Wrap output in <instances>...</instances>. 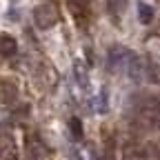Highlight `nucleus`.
<instances>
[{
    "label": "nucleus",
    "mask_w": 160,
    "mask_h": 160,
    "mask_svg": "<svg viewBox=\"0 0 160 160\" xmlns=\"http://www.w3.org/2000/svg\"><path fill=\"white\" fill-rule=\"evenodd\" d=\"M16 51H18L16 40L9 33H2V36H0V56H2V58H11V56H16Z\"/></svg>",
    "instance_id": "4"
},
{
    "label": "nucleus",
    "mask_w": 160,
    "mask_h": 160,
    "mask_svg": "<svg viewBox=\"0 0 160 160\" xmlns=\"http://www.w3.org/2000/svg\"><path fill=\"white\" fill-rule=\"evenodd\" d=\"M67 7L73 13V18L85 20L87 18V9H89V0H67Z\"/></svg>",
    "instance_id": "5"
},
{
    "label": "nucleus",
    "mask_w": 160,
    "mask_h": 160,
    "mask_svg": "<svg viewBox=\"0 0 160 160\" xmlns=\"http://www.w3.org/2000/svg\"><path fill=\"white\" fill-rule=\"evenodd\" d=\"M69 131H71V136H73L76 140L82 138V125H80L78 118H71V120H69Z\"/></svg>",
    "instance_id": "7"
},
{
    "label": "nucleus",
    "mask_w": 160,
    "mask_h": 160,
    "mask_svg": "<svg viewBox=\"0 0 160 160\" xmlns=\"http://www.w3.org/2000/svg\"><path fill=\"white\" fill-rule=\"evenodd\" d=\"M33 20L38 29H51L58 20V9L51 2H40L33 9Z\"/></svg>",
    "instance_id": "1"
},
{
    "label": "nucleus",
    "mask_w": 160,
    "mask_h": 160,
    "mask_svg": "<svg viewBox=\"0 0 160 160\" xmlns=\"http://www.w3.org/2000/svg\"><path fill=\"white\" fill-rule=\"evenodd\" d=\"M27 160H49V149L40 140H29L27 145Z\"/></svg>",
    "instance_id": "2"
},
{
    "label": "nucleus",
    "mask_w": 160,
    "mask_h": 160,
    "mask_svg": "<svg viewBox=\"0 0 160 160\" xmlns=\"http://www.w3.org/2000/svg\"><path fill=\"white\" fill-rule=\"evenodd\" d=\"M73 69H76V78H78V82H82V85H85V67L80 65V62H76V65H73Z\"/></svg>",
    "instance_id": "9"
},
{
    "label": "nucleus",
    "mask_w": 160,
    "mask_h": 160,
    "mask_svg": "<svg viewBox=\"0 0 160 160\" xmlns=\"http://www.w3.org/2000/svg\"><path fill=\"white\" fill-rule=\"evenodd\" d=\"M16 98H18L16 85L9 82V80H2V82H0V102H2V105H11Z\"/></svg>",
    "instance_id": "3"
},
{
    "label": "nucleus",
    "mask_w": 160,
    "mask_h": 160,
    "mask_svg": "<svg viewBox=\"0 0 160 160\" xmlns=\"http://www.w3.org/2000/svg\"><path fill=\"white\" fill-rule=\"evenodd\" d=\"M107 5H109V11H111V13L120 16V13H122V9H125V5H127V0H107Z\"/></svg>",
    "instance_id": "8"
},
{
    "label": "nucleus",
    "mask_w": 160,
    "mask_h": 160,
    "mask_svg": "<svg viewBox=\"0 0 160 160\" xmlns=\"http://www.w3.org/2000/svg\"><path fill=\"white\" fill-rule=\"evenodd\" d=\"M138 16H140V20H142L145 25H149L151 20H153V9L149 5H145V2H140L138 5Z\"/></svg>",
    "instance_id": "6"
}]
</instances>
